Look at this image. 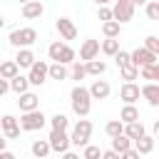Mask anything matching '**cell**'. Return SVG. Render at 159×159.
I'll return each instance as SVG.
<instances>
[{"label":"cell","instance_id":"cell-1","mask_svg":"<svg viewBox=\"0 0 159 159\" xmlns=\"http://www.w3.org/2000/svg\"><path fill=\"white\" fill-rule=\"evenodd\" d=\"M70 99H72V112L77 117H87L89 109H92V97H89V89L77 84L72 92H70Z\"/></svg>","mask_w":159,"mask_h":159},{"label":"cell","instance_id":"cell-2","mask_svg":"<svg viewBox=\"0 0 159 159\" xmlns=\"http://www.w3.org/2000/svg\"><path fill=\"white\" fill-rule=\"evenodd\" d=\"M45 122H47V117L40 112V107H37V109H30V112H22V117L17 119L20 129H25V132H35V129H42V127H45Z\"/></svg>","mask_w":159,"mask_h":159},{"label":"cell","instance_id":"cell-3","mask_svg":"<svg viewBox=\"0 0 159 159\" xmlns=\"http://www.w3.org/2000/svg\"><path fill=\"white\" fill-rule=\"evenodd\" d=\"M35 40H37V32H35L32 27H17V30H12L10 37H7V42H10L12 47H30Z\"/></svg>","mask_w":159,"mask_h":159},{"label":"cell","instance_id":"cell-4","mask_svg":"<svg viewBox=\"0 0 159 159\" xmlns=\"http://www.w3.org/2000/svg\"><path fill=\"white\" fill-rule=\"evenodd\" d=\"M89 137H92V122H89V119H80V122L75 124V129H72L70 144H75V147H84V144L89 142Z\"/></svg>","mask_w":159,"mask_h":159},{"label":"cell","instance_id":"cell-5","mask_svg":"<svg viewBox=\"0 0 159 159\" xmlns=\"http://www.w3.org/2000/svg\"><path fill=\"white\" fill-rule=\"evenodd\" d=\"M132 17H134V5H132V0H117L114 7H112V20H117L119 25H124V22H129Z\"/></svg>","mask_w":159,"mask_h":159},{"label":"cell","instance_id":"cell-6","mask_svg":"<svg viewBox=\"0 0 159 159\" xmlns=\"http://www.w3.org/2000/svg\"><path fill=\"white\" fill-rule=\"evenodd\" d=\"M47 142H50V152H60V154H65V152L70 149L67 129H52L50 137H47Z\"/></svg>","mask_w":159,"mask_h":159},{"label":"cell","instance_id":"cell-7","mask_svg":"<svg viewBox=\"0 0 159 159\" xmlns=\"http://www.w3.org/2000/svg\"><path fill=\"white\" fill-rule=\"evenodd\" d=\"M157 57H159V55H154V52H149L147 47H137L134 52H129V62H132L134 67H144V65H154V62H157Z\"/></svg>","mask_w":159,"mask_h":159},{"label":"cell","instance_id":"cell-8","mask_svg":"<svg viewBox=\"0 0 159 159\" xmlns=\"http://www.w3.org/2000/svg\"><path fill=\"white\" fill-rule=\"evenodd\" d=\"M27 70H30V75H27L30 84H42V82L47 80V65H45L42 60H40V62L35 60V62H32V65H30Z\"/></svg>","mask_w":159,"mask_h":159},{"label":"cell","instance_id":"cell-9","mask_svg":"<svg viewBox=\"0 0 159 159\" xmlns=\"http://www.w3.org/2000/svg\"><path fill=\"white\" fill-rule=\"evenodd\" d=\"M0 127H2V132H5V139H17V137H20V124H17V119H15L12 114L0 117Z\"/></svg>","mask_w":159,"mask_h":159},{"label":"cell","instance_id":"cell-10","mask_svg":"<svg viewBox=\"0 0 159 159\" xmlns=\"http://www.w3.org/2000/svg\"><path fill=\"white\" fill-rule=\"evenodd\" d=\"M57 32L62 35V40H75L77 37V27L70 17H57Z\"/></svg>","mask_w":159,"mask_h":159},{"label":"cell","instance_id":"cell-11","mask_svg":"<svg viewBox=\"0 0 159 159\" xmlns=\"http://www.w3.org/2000/svg\"><path fill=\"white\" fill-rule=\"evenodd\" d=\"M109 82L107 80H94L92 82V87H89V97L92 99H107L109 97Z\"/></svg>","mask_w":159,"mask_h":159},{"label":"cell","instance_id":"cell-12","mask_svg":"<svg viewBox=\"0 0 159 159\" xmlns=\"http://www.w3.org/2000/svg\"><path fill=\"white\" fill-rule=\"evenodd\" d=\"M119 97L124 99V104H134V102L139 99V84H134V82H124L122 89H119Z\"/></svg>","mask_w":159,"mask_h":159},{"label":"cell","instance_id":"cell-13","mask_svg":"<svg viewBox=\"0 0 159 159\" xmlns=\"http://www.w3.org/2000/svg\"><path fill=\"white\" fill-rule=\"evenodd\" d=\"M17 107L22 112H30V109H37L40 107V97L35 92H20V99H17Z\"/></svg>","mask_w":159,"mask_h":159},{"label":"cell","instance_id":"cell-14","mask_svg":"<svg viewBox=\"0 0 159 159\" xmlns=\"http://www.w3.org/2000/svg\"><path fill=\"white\" fill-rule=\"evenodd\" d=\"M139 94H142L152 107H157V104H159V84H157V82H147V84L139 89Z\"/></svg>","mask_w":159,"mask_h":159},{"label":"cell","instance_id":"cell-15","mask_svg":"<svg viewBox=\"0 0 159 159\" xmlns=\"http://www.w3.org/2000/svg\"><path fill=\"white\" fill-rule=\"evenodd\" d=\"M42 12H45V7H42L40 0H27V2H22V17L35 20V17H40Z\"/></svg>","mask_w":159,"mask_h":159},{"label":"cell","instance_id":"cell-16","mask_svg":"<svg viewBox=\"0 0 159 159\" xmlns=\"http://www.w3.org/2000/svg\"><path fill=\"white\" fill-rule=\"evenodd\" d=\"M97 52H99V40H84L82 42V47H80V60H92V57H97Z\"/></svg>","mask_w":159,"mask_h":159},{"label":"cell","instance_id":"cell-17","mask_svg":"<svg viewBox=\"0 0 159 159\" xmlns=\"http://www.w3.org/2000/svg\"><path fill=\"white\" fill-rule=\"evenodd\" d=\"M144 132H147V129H144V124H142L139 119H134V122H127V124H124V134H127L132 142H134V139H139Z\"/></svg>","mask_w":159,"mask_h":159},{"label":"cell","instance_id":"cell-18","mask_svg":"<svg viewBox=\"0 0 159 159\" xmlns=\"http://www.w3.org/2000/svg\"><path fill=\"white\" fill-rule=\"evenodd\" d=\"M134 144H137V152H139V154H152V149H154V137H149V134L144 132L139 139H134Z\"/></svg>","mask_w":159,"mask_h":159},{"label":"cell","instance_id":"cell-19","mask_svg":"<svg viewBox=\"0 0 159 159\" xmlns=\"http://www.w3.org/2000/svg\"><path fill=\"white\" fill-rule=\"evenodd\" d=\"M84 70H87V75H94V77H99V75H104L107 65H104L102 60L92 57V60H87V62H84Z\"/></svg>","mask_w":159,"mask_h":159},{"label":"cell","instance_id":"cell-20","mask_svg":"<svg viewBox=\"0 0 159 159\" xmlns=\"http://www.w3.org/2000/svg\"><path fill=\"white\" fill-rule=\"evenodd\" d=\"M47 77H52V80L62 82V80L67 77V67H65L62 62H52V65H47Z\"/></svg>","mask_w":159,"mask_h":159},{"label":"cell","instance_id":"cell-21","mask_svg":"<svg viewBox=\"0 0 159 159\" xmlns=\"http://www.w3.org/2000/svg\"><path fill=\"white\" fill-rule=\"evenodd\" d=\"M27 87H30V80H27V77H22L20 72H17L15 77H10V89H12V92H17V94H20V92H27Z\"/></svg>","mask_w":159,"mask_h":159},{"label":"cell","instance_id":"cell-22","mask_svg":"<svg viewBox=\"0 0 159 159\" xmlns=\"http://www.w3.org/2000/svg\"><path fill=\"white\" fill-rule=\"evenodd\" d=\"M15 62H17V67H30V65L35 62V55H32L27 47H20V50H17V57H15Z\"/></svg>","mask_w":159,"mask_h":159},{"label":"cell","instance_id":"cell-23","mask_svg":"<svg viewBox=\"0 0 159 159\" xmlns=\"http://www.w3.org/2000/svg\"><path fill=\"white\" fill-rule=\"evenodd\" d=\"M139 75H142V80L157 82V80H159V65H157V62H154V65H144V67H139Z\"/></svg>","mask_w":159,"mask_h":159},{"label":"cell","instance_id":"cell-24","mask_svg":"<svg viewBox=\"0 0 159 159\" xmlns=\"http://www.w3.org/2000/svg\"><path fill=\"white\" fill-rule=\"evenodd\" d=\"M17 72H20V67H17V62H15V60H5V62L0 65V77H5V80L15 77Z\"/></svg>","mask_w":159,"mask_h":159},{"label":"cell","instance_id":"cell-25","mask_svg":"<svg viewBox=\"0 0 159 159\" xmlns=\"http://www.w3.org/2000/svg\"><path fill=\"white\" fill-rule=\"evenodd\" d=\"M102 32H104L107 37H119L122 25H119L117 20H104V22H102Z\"/></svg>","mask_w":159,"mask_h":159},{"label":"cell","instance_id":"cell-26","mask_svg":"<svg viewBox=\"0 0 159 159\" xmlns=\"http://www.w3.org/2000/svg\"><path fill=\"white\" fill-rule=\"evenodd\" d=\"M119 119L127 124V122H134V119H139V109L134 107V104H124L122 107V112H119Z\"/></svg>","mask_w":159,"mask_h":159},{"label":"cell","instance_id":"cell-27","mask_svg":"<svg viewBox=\"0 0 159 159\" xmlns=\"http://www.w3.org/2000/svg\"><path fill=\"white\" fill-rule=\"evenodd\" d=\"M119 72H122V80H127V82H134V80L139 77V67H134L132 62L122 65V67H119Z\"/></svg>","mask_w":159,"mask_h":159},{"label":"cell","instance_id":"cell-28","mask_svg":"<svg viewBox=\"0 0 159 159\" xmlns=\"http://www.w3.org/2000/svg\"><path fill=\"white\" fill-rule=\"evenodd\" d=\"M112 144H114V152H124V149H129V144H132V139L122 132V134H117V137H112Z\"/></svg>","mask_w":159,"mask_h":159},{"label":"cell","instance_id":"cell-29","mask_svg":"<svg viewBox=\"0 0 159 159\" xmlns=\"http://www.w3.org/2000/svg\"><path fill=\"white\" fill-rule=\"evenodd\" d=\"M32 154L35 157H47L50 154V142H45V139H37V142H32Z\"/></svg>","mask_w":159,"mask_h":159},{"label":"cell","instance_id":"cell-30","mask_svg":"<svg viewBox=\"0 0 159 159\" xmlns=\"http://www.w3.org/2000/svg\"><path fill=\"white\" fill-rule=\"evenodd\" d=\"M119 50V40L117 37H107L104 42H102V52L104 55H109V57H114V52Z\"/></svg>","mask_w":159,"mask_h":159},{"label":"cell","instance_id":"cell-31","mask_svg":"<svg viewBox=\"0 0 159 159\" xmlns=\"http://www.w3.org/2000/svg\"><path fill=\"white\" fill-rule=\"evenodd\" d=\"M104 132H107L109 137H117V134H122V132H124V122H122V119H112V122H107Z\"/></svg>","mask_w":159,"mask_h":159},{"label":"cell","instance_id":"cell-32","mask_svg":"<svg viewBox=\"0 0 159 159\" xmlns=\"http://www.w3.org/2000/svg\"><path fill=\"white\" fill-rule=\"evenodd\" d=\"M50 124H52V129H67V127H70V119L57 112L55 117H50Z\"/></svg>","mask_w":159,"mask_h":159},{"label":"cell","instance_id":"cell-33","mask_svg":"<svg viewBox=\"0 0 159 159\" xmlns=\"http://www.w3.org/2000/svg\"><path fill=\"white\" fill-rule=\"evenodd\" d=\"M57 62H62V65L75 62V50H72L70 45H62V52H60V60H57Z\"/></svg>","mask_w":159,"mask_h":159},{"label":"cell","instance_id":"cell-34","mask_svg":"<svg viewBox=\"0 0 159 159\" xmlns=\"http://www.w3.org/2000/svg\"><path fill=\"white\" fill-rule=\"evenodd\" d=\"M144 5H147L149 20H159V0H152V2H144Z\"/></svg>","mask_w":159,"mask_h":159},{"label":"cell","instance_id":"cell-35","mask_svg":"<svg viewBox=\"0 0 159 159\" xmlns=\"http://www.w3.org/2000/svg\"><path fill=\"white\" fill-rule=\"evenodd\" d=\"M144 47H147L149 52H154V55H159V37H157V35H149V37L144 40Z\"/></svg>","mask_w":159,"mask_h":159},{"label":"cell","instance_id":"cell-36","mask_svg":"<svg viewBox=\"0 0 159 159\" xmlns=\"http://www.w3.org/2000/svg\"><path fill=\"white\" fill-rule=\"evenodd\" d=\"M62 45H65V42H52V45L47 47V55H50V60H55V62L60 60V52H62Z\"/></svg>","mask_w":159,"mask_h":159},{"label":"cell","instance_id":"cell-37","mask_svg":"<svg viewBox=\"0 0 159 159\" xmlns=\"http://www.w3.org/2000/svg\"><path fill=\"white\" fill-rule=\"evenodd\" d=\"M84 77H87L84 65H82V62H75V65H72V80H84Z\"/></svg>","mask_w":159,"mask_h":159},{"label":"cell","instance_id":"cell-38","mask_svg":"<svg viewBox=\"0 0 159 159\" xmlns=\"http://www.w3.org/2000/svg\"><path fill=\"white\" fill-rule=\"evenodd\" d=\"M84 159H97V157H102V149L99 147H92V144H84Z\"/></svg>","mask_w":159,"mask_h":159},{"label":"cell","instance_id":"cell-39","mask_svg":"<svg viewBox=\"0 0 159 159\" xmlns=\"http://www.w3.org/2000/svg\"><path fill=\"white\" fill-rule=\"evenodd\" d=\"M114 62H117V67H122V65H127L129 62V52H124L122 47L114 52Z\"/></svg>","mask_w":159,"mask_h":159},{"label":"cell","instance_id":"cell-40","mask_svg":"<svg viewBox=\"0 0 159 159\" xmlns=\"http://www.w3.org/2000/svg\"><path fill=\"white\" fill-rule=\"evenodd\" d=\"M99 20H102V22H104V20H112V10L104 7V5H99Z\"/></svg>","mask_w":159,"mask_h":159},{"label":"cell","instance_id":"cell-41","mask_svg":"<svg viewBox=\"0 0 159 159\" xmlns=\"http://www.w3.org/2000/svg\"><path fill=\"white\" fill-rule=\"evenodd\" d=\"M7 89H10V82H7L5 77H0V97H2V94H5Z\"/></svg>","mask_w":159,"mask_h":159},{"label":"cell","instance_id":"cell-42","mask_svg":"<svg viewBox=\"0 0 159 159\" xmlns=\"http://www.w3.org/2000/svg\"><path fill=\"white\" fill-rule=\"evenodd\" d=\"M102 157L104 159H119V152H114V149L112 152H102Z\"/></svg>","mask_w":159,"mask_h":159},{"label":"cell","instance_id":"cell-43","mask_svg":"<svg viewBox=\"0 0 159 159\" xmlns=\"http://www.w3.org/2000/svg\"><path fill=\"white\" fill-rule=\"evenodd\" d=\"M147 0H132V5H144Z\"/></svg>","mask_w":159,"mask_h":159},{"label":"cell","instance_id":"cell-44","mask_svg":"<svg viewBox=\"0 0 159 159\" xmlns=\"http://www.w3.org/2000/svg\"><path fill=\"white\" fill-rule=\"evenodd\" d=\"M2 27H5V17L0 15V30H2Z\"/></svg>","mask_w":159,"mask_h":159},{"label":"cell","instance_id":"cell-45","mask_svg":"<svg viewBox=\"0 0 159 159\" xmlns=\"http://www.w3.org/2000/svg\"><path fill=\"white\" fill-rule=\"evenodd\" d=\"M94 2H97V5H107L109 0H94Z\"/></svg>","mask_w":159,"mask_h":159},{"label":"cell","instance_id":"cell-46","mask_svg":"<svg viewBox=\"0 0 159 159\" xmlns=\"http://www.w3.org/2000/svg\"><path fill=\"white\" fill-rule=\"evenodd\" d=\"M5 142H7V139H2V137H0V149H5Z\"/></svg>","mask_w":159,"mask_h":159},{"label":"cell","instance_id":"cell-47","mask_svg":"<svg viewBox=\"0 0 159 159\" xmlns=\"http://www.w3.org/2000/svg\"><path fill=\"white\" fill-rule=\"evenodd\" d=\"M17 2H27V0H17Z\"/></svg>","mask_w":159,"mask_h":159}]
</instances>
